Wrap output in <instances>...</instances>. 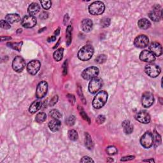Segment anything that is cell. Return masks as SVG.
Instances as JSON below:
<instances>
[{"instance_id":"cell-32","label":"cell","mask_w":163,"mask_h":163,"mask_svg":"<svg viewBox=\"0 0 163 163\" xmlns=\"http://www.w3.org/2000/svg\"><path fill=\"white\" fill-rule=\"evenodd\" d=\"M106 152L109 155H115L117 153V149L114 146H110L108 147H107L106 149Z\"/></svg>"},{"instance_id":"cell-42","label":"cell","mask_w":163,"mask_h":163,"mask_svg":"<svg viewBox=\"0 0 163 163\" xmlns=\"http://www.w3.org/2000/svg\"><path fill=\"white\" fill-rule=\"evenodd\" d=\"M68 100L70 101V102L71 103H72V104H74L75 102V98L72 94H68Z\"/></svg>"},{"instance_id":"cell-45","label":"cell","mask_w":163,"mask_h":163,"mask_svg":"<svg viewBox=\"0 0 163 163\" xmlns=\"http://www.w3.org/2000/svg\"><path fill=\"white\" fill-rule=\"evenodd\" d=\"M48 16V14L47 12H42V13L40 14V18L41 19L45 20L46 19H47Z\"/></svg>"},{"instance_id":"cell-1","label":"cell","mask_w":163,"mask_h":163,"mask_svg":"<svg viewBox=\"0 0 163 163\" xmlns=\"http://www.w3.org/2000/svg\"><path fill=\"white\" fill-rule=\"evenodd\" d=\"M108 100V94L106 91H101L99 92L94 97L93 101V105L94 108L100 109L102 108Z\"/></svg>"},{"instance_id":"cell-16","label":"cell","mask_w":163,"mask_h":163,"mask_svg":"<svg viewBox=\"0 0 163 163\" xmlns=\"http://www.w3.org/2000/svg\"><path fill=\"white\" fill-rule=\"evenodd\" d=\"M150 52L155 57L161 56L162 54V48L161 45L158 42H153L149 46Z\"/></svg>"},{"instance_id":"cell-23","label":"cell","mask_w":163,"mask_h":163,"mask_svg":"<svg viewBox=\"0 0 163 163\" xmlns=\"http://www.w3.org/2000/svg\"><path fill=\"white\" fill-rule=\"evenodd\" d=\"M40 10V7L37 3H33L29 6L27 11L30 15H33L38 13Z\"/></svg>"},{"instance_id":"cell-38","label":"cell","mask_w":163,"mask_h":163,"mask_svg":"<svg viewBox=\"0 0 163 163\" xmlns=\"http://www.w3.org/2000/svg\"><path fill=\"white\" fill-rule=\"evenodd\" d=\"M154 134H155V138H153V140H155V146L159 145L161 143V136H160V135L158 134V133H157L156 131L154 132Z\"/></svg>"},{"instance_id":"cell-26","label":"cell","mask_w":163,"mask_h":163,"mask_svg":"<svg viewBox=\"0 0 163 163\" xmlns=\"http://www.w3.org/2000/svg\"><path fill=\"white\" fill-rule=\"evenodd\" d=\"M63 51H64V49L63 48H60L55 51L54 55H53L54 59L56 61H60L61 59H63Z\"/></svg>"},{"instance_id":"cell-46","label":"cell","mask_w":163,"mask_h":163,"mask_svg":"<svg viewBox=\"0 0 163 163\" xmlns=\"http://www.w3.org/2000/svg\"><path fill=\"white\" fill-rule=\"evenodd\" d=\"M63 74L65 75L67 74V61H66L63 64Z\"/></svg>"},{"instance_id":"cell-10","label":"cell","mask_w":163,"mask_h":163,"mask_svg":"<svg viewBox=\"0 0 163 163\" xmlns=\"http://www.w3.org/2000/svg\"><path fill=\"white\" fill-rule=\"evenodd\" d=\"M149 16L150 19L154 22H158L161 19L162 9L159 5H155L152 10L149 12Z\"/></svg>"},{"instance_id":"cell-24","label":"cell","mask_w":163,"mask_h":163,"mask_svg":"<svg viewBox=\"0 0 163 163\" xmlns=\"http://www.w3.org/2000/svg\"><path fill=\"white\" fill-rule=\"evenodd\" d=\"M138 25L141 29H147L151 26V23H150V22L148 19L143 18V19H141L138 21Z\"/></svg>"},{"instance_id":"cell-30","label":"cell","mask_w":163,"mask_h":163,"mask_svg":"<svg viewBox=\"0 0 163 163\" xmlns=\"http://www.w3.org/2000/svg\"><path fill=\"white\" fill-rule=\"evenodd\" d=\"M50 116L51 117H52L54 119H59L61 118V113L59 112V110H57L56 109L52 110L50 112Z\"/></svg>"},{"instance_id":"cell-37","label":"cell","mask_w":163,"mask_h":163,"mask_svg":"<svg viewBox=\"0 0 163 163\" xmlns=\"http://www.w3.org/2000/svg\"><path fill=\"white\" fill-rule=\"evenodd\" d=\"M79 110H80V115L82 117V118L84 119L85 121H87L89 124H90V122H91V121H90V119L89 118V117L88 115L86 114L85 112H84V110H83V108H79Z\"/></svg>"},{"instance_id":"cell-5","label":"cell","mask_w":163,"mask_h":163,"mask_svg":"<svg viewBox=\"0 0 163 163\" xmlns=\"http://www.w3.org/2000/svg\"><path fill=\"white\" fill-rule=\"evenodd\" d=\"M153 134L150 132H146L145 133L143 134L140 139V143L144 148L149 149L151 147L153 144Z\"/></svg>"},{"instance_id":"cell-4","label":"cell","mask_w":163,"mask_h":163,"mask_svg":"<svg viewBox=\"0 0 163 163\" xmlns=\"http://www.w3.org/2000/svg\"><path fill=\"white\" fill-rule=\"evenodd\" d=\"M145 72L150 77L155 78L161 73V68L155 64L150 63L147 64L145 68Z\"/></svg>"},{"instance_id":"cell-17","label":"cell","mask_w":163,"mask_h":163,"mask_svg":"<svg viewBox=\"0 0 163 163\" xmlns=\"http://www.w3.org/2000/svg\"><path fill=\"white\" fill-rule=\"evenodd\" d=\"M135 119L142 124H149L150 121V116L145 111H140L138 112L135 116Z\"/></svg>"},{"instance_id":"cell-35","label":"cell","mask_w":163,"mask_h":163,"mask_svg":"<svg viewBox=\"0 0 163 163\" xmlns=\"http://www.w3.org/2000/svg\"><path fill=\"white\" fill-rule=\"evenodd\" d=\"M41 5L42 6V7L44 8L45 10H48V9L50 8L52 6V2L50 1H48V0H46V1H41Z\"/></svg>"},{"instance_id":"cell-11","label":"cell","mask_w":163,"mask_h":163,"mask_svg":"<svg viewBox=\"0 0 163 163\" xmlns=\"http://www.w3.org/2000/svg\"><path fill=\"white\" fill-rule=\"evenodd\" d=\"M153 101H154V97L150 92H145L143 93L142 98H141V102L144 107L149 108L151 106L153 103Z\"/></svg>"},{"instance_id":"cell-7","label":"cell","mask_w":163,"mask_h":163,"mask_svg":"<svg viewBox=\"0 0 163 163\" xmlns=\"http://www.w3.org/2000/svg\"><path fill=\"white\" fill-rule=\"evenodd\" d=\"M103 85V81L101 78L95 77L91 79L89 84V91L91 94L96 93Z\"/></svg>"},{"instance_id":"cell-39","label":"cell","mask_w":163,"mask_h":163,"mask_svg":"<svg viewBox=\"0 0 163 163\" xmlns=\"http://www.w3.org/2000/svg\"><path fill=\"white\" fill-rule=\"evenodd\" d=\"M1 27H2L3 29H8L10 28L11 26H10V23H8L7 21L4 20H1Z\"/></svg>"},{"instance_id":"cell-8","label":"cell","mask_w":163,"mask_h":163,"mask_svg":"<svg viewBox=\"0 0 163 163\" xmlns=\"http://www.w3.org/2000/svg\"><path fill=\"white\" fill-rule=\"evenodd\" d=\"M26 66V62L22 57L17 56L12 62V68L17 72H21Z\"/></svg>"},{"instance_id":"cell-49","label":"cell","mask_w":163,"mask_h":163,"mask_svg":"<svg viewBox=\"0 0 163 163\" xmlns=\"http://www.w3.org/2000/svg\"><path fill=\"white\" fill-rule=\"evenodd\" d=\"M59 30H60V28H58V29L56 31H55V35H56V36L59 35V32H60Z\"/></svg>"},{"instance_id":"cell-18","label":"cell","mask_w":163,"mask_h":163,"mask_svg":"<svg viewBox=\"0 0 163 163\" xmlns=\"http://www.w3.org/2000/svg\"><path fill=\"white\" fill-rule=\"evenodd\" d=\"M93 23L90 19H85L82 21L81 27L84 32L88 33L93 28Z\"/></svg>"},{"instance_id":"cell-3","label":"cell","mask_w":163,"mask_h":163,"mask_svg":"<svg viewBox=\"0 0 163 163\" xmlns=\"http://www.w3.org/2000/svg\"><path fill=\"white\" fill-rule=\"evenodd\" d=\"M104 9H105V7L103 2L94 1L89 5V12L91 15H99L103 13Z\"/></svg>"},{"instance_id":"cell-51","label":"cell","mask_w":163,"mask_h":163,"mask_svg":"<svg viewBox=\"0 0 163 163\" xmlns=\"http://www.w3.org/2000/svg\"><path fill=\"white\" fill-rule=\"evenodd\" d=\"M20 33L22 32V29H18V31H17V33H20Z\"/></svg>"},{"instance_id":"cell-33","label":"cell","mask_w":163,"mask_h":163,"mask_svg":"<svg viewBox=\"0 0 163 163\" xmlns=\"http://www.w3.org/2000/svg\"><path fill=\"white\" fill-rule=\"evenodd\" d=\"M107 57L104 54H101L100 56H98L96 58V59H95V61L98 64H102L103 63L105 62L106 61Z\"/></svg>"},{"instance_id":"cell-40","label":"cell","mask_w":163,"mask_h":163,"mask_svg":"<svg viewBox=\"0 0 163 163\" xmlns=\"http://www.w3.org/2000/svg\"><path fill=\"white\" fill-rule=\"evenodd\" d=\"M96 121L98 124H101L104 123V122L105 121V117L103 115H100L97 117L96 119Z\"/></svg>"},{"instance_id":"cell-31","label":"cell","mask_w":163,"mask_h":163,"mask_svg":"<svg viewBox=\"0 0 163 163\" xmlns=\"http://www.w3.org/2000/svg\"><path fill=\"white\" fill-rule=\"evenodd\" d=\"M68 137H69V138H70L71 140L76 141V140L78 139V135L77 132H76L74 130H70L68 131Z\"/></svg>"},{"instance_id":"cell-9","label":"cell","mask_w":163,"mask_h":163,"mask_svg":"<svg viewBox=\"0 0 163 163\" xmlns=\"http://www.w3.org/2000/svg\"><path fill=\"white\" fill-rule=\"evenodd\" d=\"M48 91V84L45 81L40 82L36 91V96L39 99L45 97Z\"/></svg>"},{"instance_id":"cell-13","label":"cell","mask_w":163,"mask_h":163,"mask_svg":"<svg viewBox=\"0 0 163 163\" xmlns=\"http://www.w3.org/2000/svg\"><path fill=\"white\" fill-rule=\"evenodd\" d=\"M41 64L40 61L37 60H33L29 62L27 64V70L29 74L31 75H36L38 73L40 68Z\"/></svg>"},{"instance_id":"cell-36","label":"cell","mask_w":163,"mask_h":163,"mask_svg":"<svg viewBox=\"0 0 163 163\" xmlns=\"http://www.w3.org/2000/svg\"><path fill=\"white\" fill-rule=\"evenodd\" d=\"M75 120H76V119L75 117V116L71 115V116L69 117L67 119V120L66 121V123L68 125L72 126L73 125H74L75 122Z\"/></svg>"},{"instance_id":"cell-43","label":"cell","mask_w":163,"mask_h":163,"mask_svg":"<svg viewBox=\"0 0 163 163\" xmlns=\"http://www.w3.org/2000/svg\"><path fill=\"white\" fill-rule=\"evenodd\" d=\"M134 158V156H132V155L125 156V157H124V158H122L121 161H131V160H133Z\"/></svg>"},{"instance_id":"cell-50","label":"cell","mask_w":163,"mask_h":163,"mask_svg":"<svg viewBox=\"0 0 163 163\" xmlns=\"http://www.w3.org/2000/svg\"><path fill=\"white\" fill-rule=\"evenodd\" d=\"M144 162H154V161L153 159H149V160H144Z\"/></svg>"},{"instance_id":"cell-12","label":"cell","mask_w":163,"mask_h":163,"mask_svg":"<svg viewBox=\"0 0 163 163\" xmlns=\"http://www.w3.org/2000/svg\"><path fill=\"white\" fill-rule=\"evenodd\" d=\"M149 42V38L147 36L144 35H141L138 36L137 37L134 39V44L136 47L142 48L146 47L148 46Z\"/></svg>"},{"instance_id":"cell-2","label":"cell","mask_w":163,"mask_h":163,"mask_svg":"<svg viewBox=\"0 0 163 163\" xmlns=\"http://www.w3.org/2000/svg\"><path fill=\"white\" fill-rule=\"evenodd\" d=\"M94 54V48L90 45H85L78 51V57L82 61H88Z\"/></svg>"},{"instance_id":"cell-20","label":"cell","mask_w":163,"mask_h":163,"mask_svg":"<svg viewBox=\"0 0 163 163\" xmlns=\"http://www.w3.org/2000/svg\"><path fill=\"white\" fill-rule=\"evenodd\" d=\"M5 20L10 24L18 23L20 20V17L19 14H7L5 16Z\"/></svg>"},{"instance_id":"cell-47","label":"cell","mask_w":163,"mask_h":163,"mask_svg":"<svg viewBox=\"0 0 163 163\" xmlns=\"http://www.w3.org/2000/svg\"><path fill=\"white\" fill-rule=\"evenodd\" d=\"M56 40V36H51V37H50V38H48V42H54V41Z\"/></svg>"},{"instance_id":"cell-27","label":"cell","mask_w":163,"mask_h":163,"mask_svg":"<svg viewBox=\"0 0 163 163\" xmlns=\"http://www.w3.org/2000/svg\"><path fill=\"white\" fill-rule=\"evenodd\" d=\"M72 26L69 25L66 29V44L68 46H69L72 42Z\"/></svg>"},{"instance_id":"cell-29","label":"cell","mask_w":163,"mask_h":163,"mask_svg":"<svg viewBox=\"0 0 163 163\" xmlns=\"http://www.w3.org/2000/svg\"><path fill=\"white\" fill-rule=\"evenodd\" d=\"M23 42L20 43H8L7 45H8L9 47H11L14 50H16L17 51H20L21 50V47H22Z\"/></svg>"},{"instance_id":"cell-25","label":"cell","mask_w":163,"mask_h":163,"mask_svg":"<svg viewBox=\"0 0 163 163\" xmlns=\"http://www.w3.org/2000/svg\"><path fill=\"white\" fill-rule=\"evenodd\" d=\"M85 145L87 148L91 150L93 148V141L91 139V137L87 133H85Z\"/></svg>"},{"instance_id":"cell-22","label":"cell","mask_w":163,"mask_h":163,"mask_svg":"<svg viewBox=\"0 0 163 163\" xmlns=\"http://www.w3.org/2000/svg\"><path fill=\"white\" fill-rule=\"evenodd\" d=\"M42 106V102L40 101H36L31 104L29 108V111L31 113H35L41 108Z\"/></svg>"},{"instance_id":"cell-34","label":"cell","mask_w":163,"mask_h":163,"mask_svg":"<svg viewBox=\"0 0 163 163\" xmlns=\"http://www.w3.org/2000/svg\"><path fill=\"white\" fill-rule=\"evenodd\" d=\"M101 26L103 27H106L110 26V19L108 17H104L101 20Z\"/></svg>"},{"instance_id":"cell-21","label":"cell","mask_w":163,"mask_h":163,"mask_svg":"<svg viewBox=\"0 0 163 163\" xmlns=\"http://www.w3.org/2000/svg\"><path fill=\"white\" fill-rule=\"evenodd\" d=\"M123 130L124 132L127 134H131L133 131V125L131 124V122L128 120H125L122 124Z\"/></svg>"},{"instance_id":"cell-19","label":"cell","mask_w":163,"mask_h":163,"mask_svg":"<svg viewBox=\"0 0 163 163\" xmlns=\"http://www.w3.org/2000/svg\"><path fill=\"white\" fill-rule=\"evenodd\" d=\"M61 123L59 119L52 120L48 123V128L50 130L53 132H56L60 130Z\"/></svg>"},{"instance_id":"cell-48","label":"cell","mask_w":163,"mask_h":163,"mask_svg":"<svg viewBox=\"0 0 163 163\" xmlns=\"http://www.w3.org/2000/svg\"><path fill=\"white\" fill-rule=\"evenodd\" d=\"M4 40H11V37H3L1 36V41H4Z\"/></svg>"},{"instance_id":"cell-41","label":"cell","mask_w":163,"mask_h":163,"mask_svg":"<svg viewBox=\"0 0 163 163\" xmlns=\"http://www.w3.org/2000/svg\"><path fill=\"white\" fill-rule=\"evenodd\" d=\"M81 162H94V161L90 157L88 156H85L84 158H82L80 160Z\"/></svg>"},{"instance_id":"cell-15","label":"cell","mask_w":163,"mask_h":163,"mask_svg":"<svg viewBox=\"0 0 163 163\" xmlns=\"http://www.w3.org/2000/svg\"><path fill=\"white\" fill-rule=\"evenodd\" d=\"M140 59L141 61L147 63H152L155 59V57L154 56L152 52L149 50H144L140 53Z\"/></svg>"},{"instance_id":"cell-6","label":"cell","mask_w":163,"mask_h":163,"mask_svg":"<svg viewBox=\"0 0 163 163\" xmlns=\"http://www.w3.org/2000/svg\"><path fill=\"white\" fill-rule=\"evenodd\" d=\"M99 74V69L96 67L92 66L86 68L83 71L82 73V78L85 80H91L95 77H97V76Z\"/></svg>"},{"instance_id":"cell-44","label":"cell","mask_w":163,"mask_h":163,"mask_svg":"<svg viewBox=\"0 0 163 163\" xmlns=\"http://www.w3.org/2000/svg\"><path fill=\"white\" fill-rule=\"evenodd\" d=\"M57 100H58V96H54V98H52L50 101V105L51 106H54L55 104H56L57 102Z\"/></svg>"},{"instance_id":"cell-28","label":"cell","mask_w":163,"mask_h":163,"mask_svg":"<svg viewBox=\"0 0 163 163\" xmlns=\"http://www.w3.org/2000/svg\"><path fill=\"white\" fill-rule=\"evenodd\" d=\"M46 119H47L46 113H45L44 112H40L36 115L35 121L38 123H42L45 121Z\"/></svg>"},{"instance_id":"cell-14","label":"cell","mask_w":163,"mask_h":163,"mask_svg":"<svg viewBox=\"0 0 163 163\" xmlns=\"http://www.w3.org/2000/svg\"><path fill=\"white\" fill-rule=\"evenodd\" d=\"M21 24L26 28H31L36 24V19L33 15H26L21 21Z\"/></svg>"}]
</instances>
